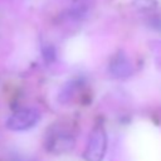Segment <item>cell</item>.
<instances>
[{
	"label": "cell",
	"mask_w": 161,
	"mask_h": 161,
	"mask_svg": "<svg viewBox=\"0 0 161 161\" xmlns=\"http://www.w3.org/2000/svg\"><path fill=\"white\" fill-rule=\"evenodd\" d=\"M74 146V136L65 130H55L48 136L47 148L53 153H65Z\"/></svg>",
	"instance_id": "obj_3"
},
{
	"label": "cell",
	"mask_w": 161,
	"mask_h": 161,
	"mask_svg": "<svg viewBox=\"0 0 161 161\" xmlns=\"http://www.w3.org/2000/svg\"><path fill=\"white\" fill-rule=\"evenodd\" d=\"M133 5L140 10H153L157 6L156 0H133Z\"/></svg>",
	"instance_id": "obj_5"
},
{
	"label": "cell",
	"mask_w": 161,
	"mask_h": 161,
	"mask_svg": "<svg viewBox=\"0 0 161 161\" xmlns=\"http://www.w3.org/2000/svg\"><path fill=\"white\" fill-rule=\"evenodd\" d=\"M107 151V133L102 126H96L88 138L83 158L86 161H103Z\"/></svg>",
	"instance_id": "obj_1"
},
{
	"label": "cell",
	"mask_w": 161,
	"mask_h": 161,
	"mask_svg": "<svg viewBox=\"0 0 161 161\" xmlns=\"http://www.w3.org/2000/svg\"><path fill=\"white\" fill-rule=\"evenodd\" d=\"M109 73L112 77L123 79L131 75L132 73V64L128 57L123 50H119L117 54L113 55V58L109 62Z\"/></svg>",
	"instance_id": "obj_4"
},
{
	"label": "cell",
	"mask_w": 161,
	"mask_h": 161,
	"mask_svg": "<svg viewBox=\"0 0 161 161\" xmlns=\"http://www.w3.org/2000/svg\"><path fill=\"white\" fill-rule=\"evenodd\" d=\"M40 119V112L35 108L26 107L14 112L6 119V127L11 131H25L34 127Z\"/></svg>",
	"instance_id": "obj_2"
}]
</instances>
